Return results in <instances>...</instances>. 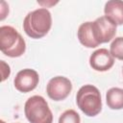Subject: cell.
I'll return each instance as SVG.
<instances>
[{"label": "cell", "instance_id": "30bf717a", "mask_svg": "<svg viewBox=\"0 0 123 123\" xmlns=\"http://www.w3.org/2000/svg\"><path fill=\"white\" fill-rule=\"evenodd\" d=\"M79 41L85 47L87 48H95L99 45L97 40L95 39L93 30H92V22L87 21L84 22L80 25L77 33Z\"/></svg>", "mask_w": 123, "mask_h": 123}, {"label": "cell", "instance_id": "2e32d148", "mask_svg": "<svg viewBox=\"0 0 123 123\" xmlns=\"http://www.w3.org/2000/svg\"><path fill=\"white\" fill-rule=\"evenodd\" d=\"M122 72H123V69H122Z\"/></svg>", "mask_w": 123, "mask_h": 123}, {"label": "cell", "instance_id": "5bb4252c", "mask_svg": "<svg viewBox=\"0 0 123 123\" xmlns=\"http://www.w3.org/2000/svg\"><path fill=\"white\" fill-rule=\"evenodd\" d=\"M1 73H2V79L1 81L4 82L9 76H10V73H11V69H10V66L9 64H7L4 61H1Z\"/></svg>", "mask_w": 123, "mask_h": 123}, {"label": "cell", "instance_id": "3957f363", "mask_svg": "<svg viewBox=\"0 0 123 123\" xmlns=\"http://www.w3.org/2000/svg\"><path fill=\"white\" fill-rule=\"evenodd\" d=\"M76 103L78 108L87 116H95L102 110L101 93L92 85H85L77 92Z\"/></svg>", "mask_w": 123, "mask_h": 123}, {"label": "cell", "instance_id": "6da1fadb", "mask_svg": "<svg viewBox=\"0 0 123 123\" xmlns=\"http://www.w3.org/2000/svg\"><path fill=\"white\" fill-rule=\"evenodd\" d=\"M52 26V15L45 8L30 12L24 18L23 29L32 38H41L48 34Z\"/></svg>", "mask_w": 123, "mask_h": 123}, {"label": "cell", "instance_id": "7c38bea8", "mask_svg": "<svg viewBox=\"0 0 123 123\" xmlns=\"http://www.w3.org/2000/svg\"><path fill=\"white\" fill-rule=\"evenodd\" d=\"M110 53L113 58L123 61V37H115L112 40L110 46Z\"/></svg>", "mask_w": 123, "mask_h": 123}, {"label": "cell", "instance_id": "5b68a950", "mask_svg": "<svg viewBox=\"0 0 123 123\" xmlns=\"http://www.w3.org/2000/svg\"><path fill=\"white\" fill-rule=\"evenodd\" d=\"M72 90V84L69 79L63 76L52 78L46 86V92L49 98L54 101L64 100Z\"/></svg>", "mask_w": 123, "mask_h": 123}, {"label": "cell", "instance_id": "9a60e30c", "mask_svg": "<svg viewBox=\"0 0 123 123\" xmlns=\"http://www.w3.org/2000/svg\"><path fill=\"white\" fill-rule=\"evenodd\" d=\"M0 123H5V121H3V120H1V121H0Z\"/></svg>", "mask_w": 123, "mask_h": 123}, {"label": "cell", "instance_id": "8fae6325", "mask_svg": "<svg viewBox=\"0 0 123 123\" xmlns=\"http://www.w3.org/2000/svg\"><path fill=\"white\" fill-rule=\"evenodd\" d=\"M106 102L111 110L123 109V88L111 87L106 93Z\"/></svg>", "mask_w": 123, "mask_h": 123}, {"label": "cell", "instance_id": "ba28073f", "mask_svg": "<svg viewBox=\"0 0 123 123\" xmlns=\"http://www.w3.org/2000/svg\"><path fill=\"white\" fill-rule=\"evenodd\" d=\"M90 66L96 71H107L114 64V58L106 48H100L94 51L89 58Z\"/></svg>", "mask_w": 123, "mask_h": 123}, {"label": "cell", "instance_id": "7a4b0ae2", "mask_svg": "<svg viewBox=\"0 0 123 123\" xmlns=\"http://www.w3.org/2000/svg\"><path fill=\"white\" fill-rule=\"evenodd\" d=\"M0 50L11 58H17L24 54L26 43L22 36L12 26L0 27Z\"/></svg>", "mask_w": 123, "mask_h": 123}, {"label": "cell", "instance_id": "52a82bcc", "mask_svg": "<svg viewBox=\"0 0 123 123\" xmlns=\"http://www.w3.org/2000/svg\"><path fill=\"white\" fill-rule=\"evenodd\" d=\"M39 77L37 72L34 69L25 68L16 74L13 80V85L20 92H30L37 87Z\"/></svg>", "mask_w": 123, "mask_h": 123}, {"label": "cell", "instance_id": "9c48e42d", "mask_svg": "<svg viewBox=\"0 0 123 123\" xmlns=\"http://www.w3.org/2000/svg\"><path fill=\"white\" fill-rule=\"evenodd\" d=\"M105 16L112 21L116 26L123 25V1L111 0L105 4Z\"/></svg>", "mask_w": 123, "mask_h": 123}, {"label": "cell", "instance_id": "277c9868", "mask_svg": "<svg viewBox=\"0 0 123 123\" xmlns=\"http://www.w3.org/2000/svg\"><path fill=\"white\" fill-rule=\"evenodd\" d=\"M25 116L30 123H53V114L48 103L40 95H34L25 103Z\"/></svg>", "mask_w": 123, "mask_h": 123}, {"label": "cell", "instance_id": "8992f818", "mask_svg": "<svg viewBox=\"0 0 123 123\" xmlns=\"http://www.w3.org/2000/svg\"><path fill=\"white\" fill-rule=\"evenodd\" d=\"M92 30L95 39L99 44L111 41L116 34V25L105 15L96 18L92 22Z\"/></svg>", "mask_w": 123, "mask_h": 123}, {"label": "cell", "instance_id": "4fadbf2b", "mask_svg": "<svg viewBox=\"0 0 123 123\" xmlns=\"http://www.w3.org/2000/svg\"><path fill=\"white\" fill-rule=\"evenodd\" d=\"M59 123H81V118L74 110H67L60 116Z\"/></svg>", "mask_w": 123, "mask_h": 123}]
</instances>
